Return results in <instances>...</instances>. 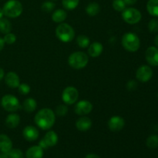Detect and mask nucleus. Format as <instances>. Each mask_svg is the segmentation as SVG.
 <instances>
[{"mask_svg":"<svg viewBox=\"0 0 158 158\" xmlns=\"http://www.w3.org/2000/svg\"><path fill=\"white\" fill-rule=\"evenodd\" d=\"M4 70H3L2 69L1 67H0V80H2V79H3V77H4Z\"/></svg>","mask_w":158,"mask_h":158,"instance_id":"nucleus-40","label":"nucleus"},{"mask_svg":"<svg viewBox=\"0 0 158 158\" xmlns=\"http://www.w3.org/2000/svg\"><path fill=\"white\" fill-rule=\"evenodd\" d=\"M2 106L6 111L9 112H15L21 107L18 99L15 96L9 95V94L2 97Z\"/></svg>","mask_w":158,"mask_h":158,"instance_id":"nucleus-7","label":"nucleus"},{"mask_svg":"<svg viewBox=\"0 0 158 158\" xmlns=\"http://www.w3.org/2000/svg\"><path fill=\"white\" fill-rule=\"evenodd\" d=\"M77 43L80 48L85 49V48L89 47V39L85 35H80L77 39Z\"/></svg>","mask_w":158,"mask_h":158,"instance_id":"nucleus-26","label":"nucleus"},{"mask_svg":"<svg viewBox=\"0 0 158 158\" xmlns=\"http://www.w3.org/2000/svg\"><path fill=\"white\" fill-rule=\"evenodd\" d=\"M137 83H136L134 80H131V81H129L127 83V89H129V90H134V89H135L136 88H137Z\"/></svg>","mask_w":158,"mask_h":158,"instance_id":"nucleus-36","label":"nucleus"},{"mask_svg":"<svg viewBox=\"0 0 158 158\" xmlns=\"http://www.w3.org/2000/svg\"><path fill=\"white\" fill-rule=\"evenodd\" d=\"M79 97V92L77 88L73 86H68L65 88L62 94V99L66 104L71 105L77 101Z\"/></svg>","mask_w":158,"mask_h":158,"instance_id":"nucleus-8","label":"nucleus"},{"mask_svg":"<svg viewBox=\"0 0 158 158\" xmlns=\"http://www.w3.org/2000/svg\"><path fill=\"white\" fill-rule=\"evenodd\" d=\"M37 103L34 99L28 98L24 101L23 105V108L26 112L32 113L36 109Z\"/></svg>","mask_w":158,"mask_h":158,"instance_id":"nucleus-22","label":"nucleus"},{"mask_svg":"<svg viewBox=\"0 0 158 158\" xmlns=\"http://www.w3.org/2000/svg\"><path fill=\"white\" fill-rule=\"evenodd\" d=\"M68 112V108L66 105L60 104L56 108V114L59 117H64Z\"/></svg>","mask_w":158,"mask_h":158,"instance_id":"nucleus-33","label":"nucleus"},{"mask_svg":"<svg viewBox=\"0 0 158 158\" xmlns=\"http://www.w3.org/2000/svg\"><path fill=\"white\" fill-rule=\"evenodd\" d=\"M67 13L63 9H57L52 13V21L57 23H61L66 19Z\"/></svg>","mask_w":158,"mask_h":158,"instance_id":"nucleus-21","label":"nucleus"},{"mask_svg":"<svg viewBox=\"0 0 158 158\" xmlns=\"http://www.w3.org/2000/svg\"><path fill=\"white\" fill-rule=\"evenodd\" d=\"M100 5L97 2H90L87 5L86 8V12L89 16H95L100 12Z\"/></svg>","mask_w":158,"mask_h":158,"instance_id":"nucleus-24","label":"nucleus"},{"mask_svg":"<svg viewBox=\"0 0 158 158\" xmlns=\"http://www.w3.org/2000/svg\"><path fill=\"white\" fill-rule=\"evenodd\" d=\"M91 126H92V120L89 117L85 116L80 117L76 122V127L80 131H88L90 129Z\"/></svg>","mask_w":158,"mask_h":158,"instance_id":"nucleus-16","label":"nucleus"},{"mask_svg":"<svg viewBox=\"0 0 158 158\" xmlns=\"http://www.w3.org/2000/svg\"><path fill=\"white\" fill-rule=\"evenodd\" d=\"M147 146L151 149H155L158 148V136L151 135L147 140Z\"/></svg>","mask_w":158,"mask_h":158,"instance_id":"nucleus-28","label":"nucleus"},{"mask_svg":"<svg viewBox=\"0 0 158 158\" xmlns=\"http://www.w3.org/2000/svg\"><path fill=\"white\" fill-rule=\"evenodd\" d=\"M12 149V142L6 134H0V151L8 154Z\"/></svg>","mask_w":158,"mask_h":158,"instance_id":"nucleus-14","label":"nucleus"},{"mask_svg":"<svg viewBox=\"0 0 158 158\" xmlns=\"http://www.w3.org/2000/svg\"><path fill=\"white\" fill-rule=\"evenodd\" d=\"M20 123V117L16 114H11L8 115L6 119V125L10 129H14Z\"/></svg>","mask_w":158,"mask_h":158,"instance_id":"nucleus-20","label":"nucleus"},{"mask_svg":"<svg viewBox=\"0 0 158 158\" xmlns=\"http://www.w3.org/2000/svg\"><path fill=\"white\" fill-rule=\"evenodd\" d=\"M56 35L63 43H69L75 36V31L67 23H60L56 29Z\"/></svg>","mask_w":158,"mask_h":158,"instance_id":"nucleus-3","label":"nucleus"},{"mask_svg":"<svg viewBox=\"0 0 158 158\" xmlns=\"http://www.w3.org/2000/svg\"><path fill=\"white\" fill-rule=\"evenodd\" d=\"M148 29L152 33H155L158 32V19H153L148 23Z\"/></svg>","mask_w":158,"mask_h":158,"instance_id":"nucleus-32","label":"nucleus"},{"mask_svg":"<svg viewBox=\"0 0 158 158\" xmlns=\"http://www.w3.org/2000/svg\"><path fill=\"white\" fill-rule=\"evenodd\" d=\"M75 113L77 115L84 116L89 114L93 110V105L88 100H80L76 104Z\"/></svg>","mask_w":158,"mask_h":158,"instance_id":"nucleus-10","label":"nucleus"},{"mask_svg":"<svg viewBox=\"0 0 158 158\" xmlns=\"http://www.w3.org/2000/svg\"><path fill=\"white\" fill-rule=\"evenodd\" d=\"M23 135L24 138L28 141H35V140L38 139L40 133L35 127L27 126L23 130Z\"/></svg>","mask_w":158,"mask_h":158,"instance_id":"nucleus-13","label":"nucleus"},{"mask_svg":"<svg viewBox=\"0 0 158 158\" xmlns=\"http://www.w3.org/2000/svg\"><path fill=\"white\" fill-rule=\"evenodd\" d=\"M124 2L126 3V5H128V6H132V5L135 4L137 2V0H123Z\"/></svg>","mask_w":158,"mask_h":158,"instance_id":"nucleus-37","label":"nucleus"},{"mask_svg":"<svg viewBox=\"0 0 158 158\" xmlns=\"http://www.w3.org/2000/svg\"><path fill=\"white\" fill-rule=\"evenodd\" d=\"M152 69L147 65H143V66H140L137 69V73H136V77H137V80L140 82H143V83L149 81L152 78Z\"/></svg>","mask_w":158,"mask_h":158,"instance_id":"nucleus-9","label":"nucleus"},{"mask_svg":"<svg viewBox=\"0 0 158 158\" xmlns=\"http://www.w3.org/2000/svg\"><path fill=\"white\" fill-rule=\"evenodd\" d=\"M122 45L126 50L136 52L139 49L140 42L139 37L133 32H127L122 37Z\"/></svg>","mask_w":158,"mask_h":158,"instance_id":"nucleus-5","label":"nucleus"},{"mask_svg":"<svg viewBox=\"0 0 158 158\" xmlns=\"http://www.w3.org/2000/svg\"><path fill=\"white\" fill-rule=\"evenodd\" d=\"M56 116L53 111L49 108L40 110L34 118L35 124L42 130H49L55 123Z\"/></svg>","mask_w":158,"mask_h":158,"instance_id":"nucleus-1","label":"nucleus"},{"mask_svg":"<svg viewBox=\"0 0 158 158\" xmlns=\"http://www.w3.org/2000/svg\"><path fill=\"white\" fill-rule=\"evenodd\" d=\"M4 46H5V42H4V40L3 39H2L1 37H0V51L2 50V49L4 48Z\"/></svg>","mask_w":158,"mask_h":158,"instance_id":"nucleus-39","label":"nucleus"},{"mask_svg":"<svg viewBox=\"0 0 158 158\" xmlns=\"http://www.w3.org/2000/svg\"><path fill=\"white\" fill-rule=\"evenodd\" d=\"M103 50V46L99 42H94L89 46L88 53L92 57H97L102 53Z\"/></svg>","mask_w":158,"mask_h":158,"instance_id":"nucleus-18","label":"nucleus"},{"mask_svg":"<svg viewBox=\"0 0 158 158\" xmlns=\"http://www.w3.org/2000/svg\"><path fill=\"white\" fill-rule=\"evenodd\" d=\"M80 0H62L63 7L68 10H73L78 6Z\"/></svg>","mask_w":158,"mask_h":158,"instance_id":"nucleus-27","label":"nucleus"},{"mask_svg":"<svg viewBox=\"0 0 158 158\" xmlns=\"http://www.w3.org/2000/svg\"><path fill=\"white\" fill-rule=\"evenodd\" d=\"M0 158H9V157H8L7 154H3V153H2V154H0Z\"/></svg>","mask_w":158,"mask_h":158,"instance_id":"nucleus-41","label":"nucleus"},{"mask_svg":"<svg viewBox=\"0 0 158 158\" xmlns=\"http://www.w3.org/2000/svg\"><path fill=\"white\" fill-rule=\"evenodd\" d=\"M43 140L46 143L48 148L54 147L58 142V135L56 134V133L52 131H48L43 137Z\"/></svg>","mask_w":158,"mask_h":158,"instance_id":"nucleus-19","label":"nucleus"},{"mask_svg":"<svg viewBox=\"0 0 158 158\" xmlns=\"http://www.w3.org/2000/svg\"><path fill=\"white\" fill-rule=\"evenodd\" d=\"M19 92L23 95H26L30 92V86L27 83H20L18 86Z\"/></svg>","mask_w":158,"mask_h":158,"instance_id":"nucleus-35","label":"nucleus"},{"mask_svg":"<svg viewBox=\"0 0 158 158\" xmlns=\"http://www.w3.org/2000/svg\"><path fill=\"white\" fill-rule=\"evenodd\" d=\"M5 81L6 85L10 88H18L20 84L19 77L14 72L8 73L5 77Z\"/></svg>","mask_w":158,"mask_h":158,"instance_id":"nucleus-15","label":"nucleus"},{"mask_svg":"<svg viewBox=\"0 0 158 158\" xmlns=\"http://www.w3.org/2000/svg\"><path fill=\"white\" fill-rule=\"evenodd\" d=\"M147 9L150 15L158 16V0H149L147 4Z\"/></svg>","mask_w":158,"mask_h":158,"instance_id":"nucleus-23","label":"nucleus"},{"mask_svg":"<svg viewBox=\"0 0 158 158\" xmlns=\"http://www.w3.org/2000/svg\"><path fill=\"white\" fill-rule=\"evenodd\" d=\"M55 8V3L50 1H46L42 4L41 9L45 12H51Z\"/></svg>","mask_w":158,"mask_h":158,"instance_id":"nucleus-30","label":"nucleus"},{"mask_svg":"<svg viewBox=\"0 0 158 158\" xmlns=\"http://www.w3.org/2000/svg\"><path fill=\"white\" fill-rule=\"evenodd\" d=\"M124 120L119 116H114L108 120V127L114 132L121 131L124 127Z\"/></svg>","mask_w":158,"mask_h":158,"instance_id":"nucleus-11","label":"nucleus"},{"mask_svg":"<svg viewBox=\"0 0 158 158\" xmlns=\"http://www.w3.org/2000/svg\"><path fill=\"white\" fill-rule=\"evenodd\" d=\"M12 29V24L7 19L2 18L0 19V32L2 33H9Z\"/></svg>","mask_w":158,"mask_h":158,"instance_id":"nucleus-25","label":"nucleus"},{"mask_svg":"<svg viewBox=\"0 0 158 158\" xmlns=\"http://www.w3.org/2000/svg\"><path fill=\"white\" fill-rule=\"evenodd\" d=\"M4 15L9 18H16L22 14L23 7L18 0H9L4 4L2 8Z\"/></svg>","mask_w":158,"mask_h":158,"instance_id":"nucleus-2","label":"nucleus"},{"mask_svg":"<svg viewBox=\"0 0 158 158\" xmlns=\"http://www.w3.org/2000/svg\"><path fill=\"white\" fill-rule=\"evenodd\" d=\"M141 13L135 8H127L122 12V18L128 24H136L141 19Z\"/></svg>","mask_w":158,"mask_h":158,"instance_id":"nucleus-6","label":"nucleus"},{"mask_svg":"<svg viewBox=\"0 0 158 158\" xmlns=\"http://www.w3.org/2000/svg\"><path fill=\"white\" fill-rule=\"evenodd\" d=\"M154 43L157 46V47H158V35H156L155 39H154Z\"/></svg>","mask_w":158,"mask_h":158,"instance_id":"nucleus-42","label":"nucleus"},{"mask_svg":"<svg viewBox=\"0 0 158 158\" xmlns=\"http://www.w3.org/2000/svg\"><path fill=\"white\" fill-rule=\"evenodd\" d=\"M146 60L148 63L152 66H158V48L151 46L146 51Z\"/></svg>","mask_w":158,"mask_h":158,"instance_id":"nucleus-12","label":"nucleus"},{"mask_svg":"<svg viewBox=\"0 0 158 158\" xmlns=\"http://www.w3.org/2000/svg\"><path fill=\"white\" fill-rule=\"evenodd\" d=\"M3 15H4V12H3L2 9H1V8H0V19L2 18Z\"/></svg>","mask_w":158,"mask_h":158,"instance_id":"nucleus-43","label":"nucleus"},{"mask_svg":"<svg viewBox=\"0 0 158 158\" xmlns=\"http://www.w3.org/2000/svg\"><path fill=\"white\" fill-rule=\"evenodd\" d=\"M126 6L123 0H114L113 2V8L117 12H123L126 9Z\"/></svg>","mask_w":158,"mask_h":158,"instance_id":"nucleus-29","label":"nucleus"},{"mask_svg":"<svg viewBox=\"0 0 158 158\" xmlns=\"http://www.w3.org/2000/svg\"><path fill=\"white\" fill-rule=\"evenodd\" d=\"M43 149L38 146H32L27 150L26 153V158H43Z\"/></svg>","mask_w":158,"mask_h":158,"instance_id":"nucleus-17","label":"nucleus"},{"mask_svg":"<svg viewBox=\"0 0 158 158\" xmlns=\"http://www.w3.org/2000/svg\"><path fill=\"white\" fill-rule=\"evenodd\" d=\"M7 154L9 158H24L23 153L19 149H12Z\"/></svg>","mask_w":158,"mask_h":158,"instance_id":"nucleus-31","label":"nucleus"},{"mask_svg":"<svg viewBox=\"0 0 158 158\" xmlns=\"http://www.w3.org/2000/svg\"><path fill=\"white\" fill-rule=\"evenodd\" d=\"M85 158H100V157L96 154H89L85 157Z\"/></svg>","mask_w":158,"mask_h":158,"instance_id":"nucleus-38","label":"nucleus"},{"mask_svg":"<svg viewBox=\"0 0 158 158\" xmlns=\"http://www.w3.org/2000/svg\"><path fill=\"white\" fill-rule=\"evenodd\" d=\"M89 62V57L85 52H75L71 54L68 59V63L71 67L77 69H80L84 68Z\"/></svg>","mask_w":158,"mask_h":158,"instance_id":"nucleus-4","label":"nucleus"},{"mask_svg":"<svg viewBox=\"0 0 158 158\" xmlns=\"http://www.w3.org/2000/svg\"><path fill=\"white\" fill-rule=\"evenodd\" d=\"M4 40L5 43H7V44H13L15 41H16V36H15V34L11 33V32H9V33H6V35L3 38Z\"/></svg>","mask_w":158,"mask_h":158,"instance_id":"nucleus-34","label":"nucleus"}]
</instances>
